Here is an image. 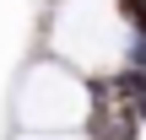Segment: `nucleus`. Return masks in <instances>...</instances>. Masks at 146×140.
Wrapping results in <instances>:
<instances>
[{
    "mask_svg": "<svg viewBox=\"0 0 146 140\" xmlns=\"http://www.w3.org/2000/svg\"><path fill=\"white\" fill-rule=\"evenodd\" d=\"M114 16L130 38H146V0H114Z\"/></svg>",
    "mask_w": 146,
    "mask_h": 140,
    "instance_id": "nucleus-1",
    "label": "nucleus"
},
{
    "mask_svg": "<svg viewBox=\"0 0 146 140\" xmlns=\"http://www.w3.org/2000/svg\"><path fill=\"white\" fill-rule=\"evenodd\" d=\"M119 65H125V70H146V38H125Z\"/></svg>",
    "mask_w": 146,
    "mask_h": 140,
    "instance_id": "nucleus-2",
    "label": "nucleus"
}]
</instances>
